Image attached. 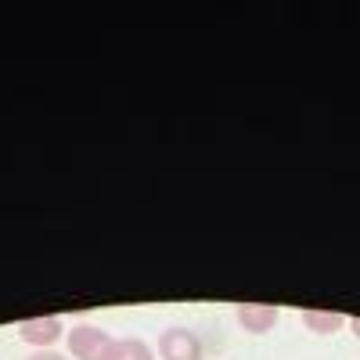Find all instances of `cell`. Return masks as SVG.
I'll return each mask as SVG.
<instances>
[{
  "label": "cell",
  "mask_w": 360,
  "mask_h": 360,
  "mask_svg": "<svg viewBox=\"0 0 360 360\" xmlns=\"http://www.w3.org/2000/svg\"><path fill=\"white\" fill-rule=\"evenodd\" d=\"M205 346L191 328H166L159 335V360H202Z\"/></svg>",
  "instance_id": "cell-1"
},
{
  "label": "cell",
  "mask_w": 360,
  "mask_h": 360,
  "mask_svg": "<svg viewBox=\"0 0 360 360\" xmlns=\"http://www.w3.org/2000/svg\"><path fill=\"white\" fill-rule=\"evenodd\" d=\"M112 346V335L98 324H76L69 332V353L72 360H101L105 349Z\"/></svg>",
  "instance_id": "cell-2"
},
{
  "label": "cell",
  "mask_w": 360,
  "mask_h": 360,
  "mask_svg": "<svg viewBox=\"0 0 360 360\" xmlns=\"http://www.w3.org/2000/svg\"><path fill=\"white\" fill-rule=\"evenodd\" d=\"M15 332H18V339H22L25 346H40V349H47V346H54L58 339L65 335V324H62V317H58V314H40V317L22 321Z\"/></svg>",
  "instance_id": "cell-3"
},
{
  "label": "cell",
  "mask_w": 360,
  "mask_h": 360,
  "mask_svg": "<svg viewBox=\"0 0 360 360\" xmlns=\"http://www.w3.org/2000/svg\"><path fill=\"white\" fill-rule=\"evenodd\" d=\"M234 317H238V324H242L249 335H266V332H274V328H278L281 310L270 307V303H238Z\"/></svg>",
  "instance_id": "cell-4"
},
{
  "label": "cell",
  "mask_w": 360,
  "mask_h": 360,
  "mask_svg": "<svg viewBox=\"0 0 360 360\" xmlns=\"http://www.w3.org/2000/svg\"><path fill=\"white\" fill-rule=\"evenodd\" d=\"M299 317H303V324L310 328V332H317V335H335V332H342V328L349 324V317L339 314V310H303Z\"/></svg>",
  "instance_id": "cell-5"
},
{
  "label": "cell",
  "mask_w": 360,
  "mask_h": 360,
  "mask_svg": "<svg viewBox=\"0 0 360 360\" xmlns=\"http://www.w3.org/2000/svg\"><path fill=\"white\" fill-rule=\"evenodd\" d=\"M101 360H155V349L144 339H112V346L105 349Z\"/></svg>",
  "instance_id": "cell-6"
},
{
  "label": "cell",
  "mask_w": 360,
  "mask_h": 360,
  "mask_svg": "<svg viewBox=\"0 0 360 360\" xmlns=\"http://www.w3.org/2000/svg\"><path fill=\"white\" fill-rule=\"evenodd\" d=\"M25 360H69L65 353H54V349H37L33 356H25Z\"/></svg>",
  "instance_id": "cell-7"
},
{
  "label": "cell",
  "mask_w": 360,
  "mask_h": 360,
  "mask_svg": "<svg viewBox=\"0 0 360 360\" xmlns=\"http://www.w3.org/2000/svg\"><path fill=\"white\" fill-rule=\"evenodd\" d=\"M349 328H353V335L360 339V317H349Z\"/></svg>",
  "instance_id": "cell-8"
}]
</instances>
